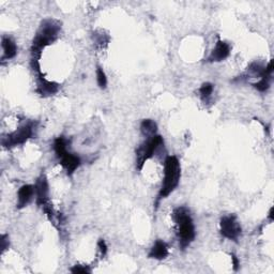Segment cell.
I'll return each mask as SVG.
<instances>
[{
    "mask_svg": "<svg viewBox=\"0 0 274 274\" xmlns=\"http://www.w3.org/2000/svg\"><path fill=\"white\" fill-rule=\"evenodd\" d=\"M60 30L61 23L55 18H47L41 23L31 47V55H33L31 60L40 61L42 50L57 39Z\"/></svg>",
    "mask_w": 274,
    "mask_h": 274,
    "instance_id": "cell-1",
    "label": "cell"
},
{
    "mask_svg": "<svg viewBox=\"0 0 274 274\" xmlns=\"http://www.w3.org/2000/svg\"><path fill=\"white\" fill-rule=\"evenodd\" d=\"M181 178V165L178 157L175 156H169L164 162V179L160 192L157 197L156 207L160 203L161 200L167 198V197L174 192L179 186Z\"/></svg>",
    "mask_w": 274,
    "mask_h": 274,
    "instance_id": "cell-2",
    "label": "cell"
},
{
    "mask_svg": "<svg viewBox=\"0 0 274 274\" xmlns=\"http://www.w3.org/2000/svg\"><path fill=\"white\" fill-rule=\"evenodd\" d=\"M173 218L177 226L179 244L182 250H186L195 239V226L190 210L187 207H178L174 210Z\"/></svg>",
    "mask_w": 274,
    "mask_h": 274,
    "instance_id": "cell-3",
    "label": "cell"
},
{
    "mask_svg": "<svg viewBox=\"0 0 274 274\" xmlns=\"http://www.w3.org/2000/svg\"><path fill=\"white\" fill-rule=\"evenodd\" d=\"M164 146V139L161 135H155L143 143L136 150V168L142 170L145 163L155 156L156 151Z\"/></svg>",
    "mask_w": 274,
    "mask_h": 274,
    "instance_id": "cell-4",
    "label": "cell"
},
{
    "mask_svg": "<svg viewBox=\"0 0 274 274\" xmlns=\"http://www.w3.org/2000/svg\"><path fill=\"white\" fill-rule=\"evenodd\" d=\"M37 122L34 121H28L27 123H25L21 127L14 132L8 134L7 136L2 138V146L5 148H12L16 147V146H21L26 143L28 139L34 136V133L36 130Z\"/></svg>",
    "mask_w": 274,
    "mask_h": 274,
    "instance_id": "cell-5",
    "label": "cell"
},
{
    "mask_svg": "<svg viewBox=\"0 0 274 274\" xmlns=\"http://www.w3.org/2000/svg\"><path fill=\"white\" fill-rule=\"evenodd\" d=\"M220 232L223 237L237 242L242 234V228L235 215L223 216L220 222Z\"/></svg>",
    "mask_w": 274,
    "mask_h": 274,
    "instance_id": "cell-6",
    "label": "cell"
},
{
    "mask_svg": "<svg viewBox=\"0 0 274 274\" xmlns=\"http://www.w3.org/2000/svg\"><path fill=\"white\" fill-rule=\"evenodd\" d=\"M35 191L38 206L42 208L48 206V182L45 175L42 174L38 178L35 184Z\"/></svg>",
    "mask_w": 274,
    "mask_h": 274,
    "instance_id": "cell-7",
    "label": "cell"
},
{
    "mask_svg": "<svg viewBox=\"0 0 274 274\" xmlns=\"http://www.w3.org/2000/svg\"><path fill=\"white\" fill-rule=\"evenodd\" d=\"M59 90V84H57L55 81L47 80L44 76L41 74H38V88L37 92L39 93L41 97H50Z\"/></svg>",
    "mask_w": 274,
    "mask_h": 274,
    "instance_id": "cell-8",
    "label": "cell"
},
{
    "mask_svg": "<svg viewBox=\"0 0 274 274\" xmlns=\"http://www.w3.org/2000/svg\"><path fill=\"white\" fill-rule=\"evenodd\" d=\"M232 48L231 45L227 42L219 40L216 43L215 47L212 49L211 54L208 57L209 62H221L223 60H225L228 58L229 55H231Z\"/></svg>",
    "mask_w": 274,
    "mask_h": 274,
    "instance_id": "cell-9",
    "label": "cell"
},
{
    "mask_svg": "<svg viewBox=\"0 0 274 274\" xmlns=\"http://www.w3.org/2000/svg\"><path fill=\"white\" fill-rule=\"evenodd\" d=\"M34 195H36L35 186L25 184V186L21 187L17 192V209H23L26 207L31 201V199H33Z\"/></svg>",
    "mask_w": 274,
    "mask_h": 274,
    "instance_id": "cell-10",
    "label": "cell"
},
{
    "mask_svg": "<svg viewBox=\"0 0 274 274\" xmlns=\"http://www.w3.org/2000/svg\"><path fill=\"white\" fill-rule=\"evenodd\" d=\"M59 161H60V164L63 166V168L66 169L68 176L73 175L74 171L78 169L80 165L79 157L75 156L73 154H70L69 151L60 158Z\"/></svg>",
    "mask_w": 274,
    "mask_h": 274,
    "instance_id": "cell-11",
    "label": "cell"
},
{
    "mask_svg": "<svg viewBox=\"0 0 274 274\" xmlns=\"http://www.w3.org/2000/svg\"><path fill=\"white\" fill-rule=\"evenodd\" d=\"M168 256V246L163 240H157L148 254V257L157 260H163Z\"/></svg>",
    "mask_w": 274,
    "mask_h": 274,
    "instance_id": "cell-12",
    "label": "cell"
},
{
    "mask_svg": "<svg viewBox=\"0 0 274 274\" xmlns=\"http://www.w3.org/2000/svg\"><path fill=\"white\" fill-rule=\"evenodd\" d=\"M1 46L3 49V56H2V61L5 59L9 60L14 58L17 54V46L16 43L11 39L9 37H3L1 41Z\"/></svg>",
    "mask_w": 274,
    "mask_h": 274,
    "instance_id": "cell-13",
    "label": "cell"
},
{
    "mask_svg": "<svg viewBox=\"0 0 274 274\" xmlns=\"http://www.w3.org/2000/svg\"><path fill=\"white\" fill-rule=\"evenodd\" d=\"M141 132L145 137L150 138L152 136L157 135V124L156 121L152 119H145L141 123Z\"/></svg>",
    "mask_w": 274,
    "mask_h": 274,
    "instance_id": "cell-14",
    "label": "cell"
},
{
    "mask_svg": "<svg viewBox=\"0 0 274 274\" xmlns=\"http://www.w3.org/2000/svg\"><path fill=\"white\" fill-rule=\"evenodd\" d=\"M67 147H68V142H67V139L65 137L60 136V137L55 139V142H54V150H55L56 157H58L59 160L68 152Z\"/></svg>",
    "mask_w": 274,
    "mask_h": 274,
    "instance_id": "cell-15",
    "label": "cell"
},
{
    "mask_svg": "<svg viewBox=\"0 0 274 274\" xmlns=\"http://www.w3.org/2000/svg\"><path fill=\"white\" fill-rule=\"evenodd\" d=\"M213 89H214V86H213V84H211V82H203L199 89V94H200L201 100L206 101L210 97H211Z\"/></svg>",
    "mask_w": 274,
    "mask_h": 274,
    "instance_id": "cell-16",
    "label": "cell"
},
{
    "mask_svg": "<svg viewBox=\"0 0 274 274\" xmlns=\"http://www.w3.org/2000/svg\"><path fill=\"white\" fill-rule=\"evenodd\" d=\"M270 79L271 78H260L259 81L254 82L252 85L259 92H266L270 88Z\"/></svg>",
    "mask_w": 274,
    "mask_h": 274,
    "instance_id": "cell-17",
    "label": "cell"
},
{
    "mask_svg": "<svg viewBox=\"0 0 274 274\" xmlns=\"http://www.w3.org/2000/svg\"><path fill=\"white\" fill-rule=\"evenodd\" d=\"M97 81H98V85L101 89H105L107 86V78H106V74L103 71V69L101 67L97 68Z\"/></svg>",
    "mask_w": 274,
    "mask_h": 274,
    "instance_id": "cell-18",
    "label": "cell"
},
{
    "mask_svg": "<svg viewBox=\"0 0 274 274\" xmlns=\"http://www.w3.org/2000/svg\"><path fill=\"white\" fill-rule=\"evenodd\" d=\"M71 272L72 273H90L91 270L89 269L87 266H80V265H76L74 267L71 268Z\"/></svg>",
    "mask_w": 274,
    "mask_h": 274,
    "instance_id": "cell-19",
    "label": "cell"
},
{
    "mask_svg": "<svg viewBox=\"0 0 274 274\" xmlns=\"http://www.w3.org/2000/svg\"><path fill=\"white\" fill-rule=\"evenodd\" d=\"M98 246H99V250L101 252L102 256H105L106 253H107V245H106V242L103 239H99L98 241Z\"/></svg>",
    "mask_w": 274,
    "mask_h": 274,
    "instance_id": "cell-20",
    "label": "cell"
},
{
    "mask_svg": "<svg viewBox=\"0 0 274 274\" xmlns=\"http://www.w3.org/2000/svg\"><path fill=\"white\" fill-rule=\"evenodd\" d=\"M10 242H9V237L7 235H1V251L4 252L7 248H9Z\"/></svg>",
    "mask_w": 274,
    "mask_h": 274,
    "instance_id": "cell-21",
    "label": "cell"
},
{
    "mask_svg": "<svg viewBox=\"0 0 274 274\" xmlns=\"http://www.w3.org/2000/svg\"><path fill=\"white\" fill-rule=\"evenodd\" d=\"M232 256V261H233V266H234V270L235 271H238V269H239V267H240V263H239V259H238V257L235 256V254H232L231 255Z\"/></svg>",
    "mask_w": 274,
    "mask_h": 274,
    "instance_id": "cell-22",
    "label": "cell"
},
{
    "mask_svg": "<svg viewBox=\"0 0 274 274\" xmlns=\"http://www.w3.org/2000/svg\"><path fill=\"white\" fill-rule=\"evenodd\" d=\"M269 220L272 222L273 221V208L270 209V212H269Z\"/></svg>",
    "mask_w": 274,
    "mask_h": 274,
    "instance_id": "cell-23",
    "label": "cell"
}]
</instances>
